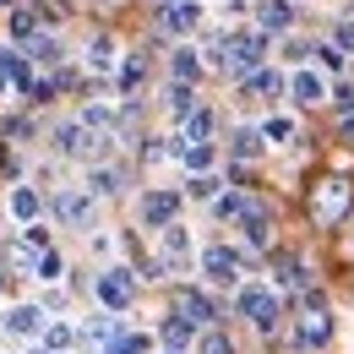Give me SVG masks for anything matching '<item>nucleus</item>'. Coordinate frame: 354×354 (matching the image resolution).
Instances as JSON below:
<instances>
[{
  "instance_id": "f257e3e1",
  "label": "nucleus",
  "mask_w": 354,
  "mask_h": 354,
  "mask_svg": "<svg viewBox=\"0 0 354 354\" xmlns=\"http://www.w3.org/2000/svg\"><path fill=\"white\" fill-rule=\"evenodd\" d=\"M240 316H245L251 327L272 333V327H278V295L262 289V283H245V289H240Z\"/></svg>"
},
{
  "instance_id": "f03ea898",
  "label": "nucleus",
  "mask_w": 354,
  "mask_h": 354,
  "mask_svg": "<svg viewBox=\"0 0 354 354\" xmlns=\"http://www.w3.org/2000/svg\"><path fill=\"white\" fill-rule=\"evenodd\" d=\"M344 207H349V180H316V191H310V213L322 223L344 218Z\"/></svg>"
},
{
  "instance_id": "2eb2a0df",
  "label": "nucleus",
  "mask_w": 354,
  "mask_h": 354,
  "mask_svg": "<svg viewBox=\"0 0 354 354\" xmlns=\"http://www.w3.org/2000/svg\"><path fill=\"white\" fill-rule=\"evenodd\" d=\"M191 333H196V327H191L185 316H175V322H164V344H169V349H185V344H191Z\"/></svg>"
},
{
  "instance_id": "7ed1b4c3",
  "label": "nucleus",
  "mask_w": 354,
  "mask_h": 354,
  "mask_svg": "<svg viewBox=\"0 0 354 354\" xmlns=\"http://www.w3.org/2000/svg\"><path fill=\"white\" fill-rule=\"evenodd\" d=\"M131 295H136V278L126 272V267L98 272V300H104L109 310H126V306H131Z\"/></svg>"
},
{
  "instance_id": "f8f14e48",
  "label": "nucleus",
  "mask_w": 354,
  "mask_h": 354,
  "mask_svg": "<svg viewBox=\"0 0 354 354\" xmlns=\"http://www.w3.org/2000/svg\"><path fill=\"white\" fill-rule=\"evenodd\" d=\"M267 240H272V223H267V213L257 207V213H245V245H257L262 251Z\"/></svg>"
},
{
  "instance_id": "bb28decb",
  "label": "nucleus",
  "mask_w": 354,
  "mask_h": 354,
  "mask_svg": "<svg viewBox=\"0 0 354 354\" xmlns=\"http://www.w3.org/2000/svg\"><path fill=\"white\" fill-rule=\"evenodd\" d=\"M60 257H55V251H44V257H39V278H44V283H55V278H60Z\"/></svg>"
},
{
  "instance_id": "f704fd0d",
  "label": "nucleus",
  "mask_w": 354,
  "mask_h": 354,
  "mask_svg": "<svg viewBox=\"0 0 354 354\" xmlns=\"http://www.w3.org/2000/svg\"><path fill=\"white\" fill-rule=\"evenodd\" d=\"M0 295H6V272H0Z\"/></svg>"
},
{
  "instance_id": "9d476101",
  "label": "nucleus",
  "mask_w": 354,
  "mask_h": 354,
  "mask_svg": "<svg viewBox=\"0 0 354 354\" xmlns=\"http://www.w3.org/2000/svg\"><path fill=\"white\" fill-rule=\"evenodd\" d=\"M180 316H185L191 327H207V322H213V300L196 295V289H185V295H180Z\"/></svg>"
},
{
  "instance_id": "ddd939ff",
  "label": "nucleus",
  "mask_w": 354,
  "mask_h": 354,
  "mask_svg": "<svg viewBox=\"0 0 354 354\" xmlns=\"http://www.w3.org/2000/svg\"><path fill=\"white\" fill-rule=\"evenodd\" d=\"M11 213H17V218H39V191H28V185H17V191H11Z\"/></svg>"
},
{
  "instance_id": "0eeeda50",
  "label": "nucleus",
  "mask_w": 354,
  "mask_h": 354,
  "mask_svg": "<svg viewBox=\"0 0 354 354\" xmlns=\"http://www.w3.org/2000/svg\"><path fill=\"white\" fill-rule=\"evenodd\" d=\"M6 333H17V338H33V333H44V310L39 306H17L6 316Z\"/></svg>"
},
{
  "instance_id": "20e7f679",
  "label": "nucleus",
  "mask_w": 354,
  "mask_h": 354,
  "mask_svg": "<svg viewBox=\"0 0 354 354\" xmlns=\"http://www.w3.org/2000/svg\"><path fill=\"white\" fill-rule=\"evenodd\" d=\"M202 272L213 283H240V251L234 245H207L202 251Z\"/></svg>"
},
{
  "instance_id": "a878e982",
  "label": "nucleus",
  "mask_w": 354,
  "mask_h": 354,
  "mask_svg": "<svg viewBox=\"0 0 354 354\" xmlns=\"http://www.w3.org/2000/svg\"><path fill=\"white\" fill-rule=\"evenodd\" d=\"M185 164H191V169H207V164H213V147H207V142H191V147H185Z\"/></svg>"
},
{
  "instance_id": "9b49d317",
  "label": "nucleus",
  "mask_w": 354,
  "mask_h": 354,
  "mask_svg": "<svg viewBox=\"0 0 354 354\" xmlns=\"http://www.w3.org/2000/svg\"><path fill=\"white\" fill-rule=\"evenodd\" d=\"M327 338H333V316L310 310V316H306V327H300V344H306V349H316V344H327Z\"/></svg>"
},
{
  "instance_id": "393cba45",
  "label": "nucleus",
  "mask_w": 354,
  "mask_h": 354,
  "mask_svg": "<svg viewBox=\"0 0 354 354\" xmlns=\"http://www.w3.org/2000/svg\"><path fill=\"white\" fill-rule=\"evenodd\" d=\"M196 71H202V60H196L191 49H180V55H175V77H180V82H191Z\"/></svg>"
},
{
  "instance_id": "423d86ee",
  "label": "nucleus",
  "mask_w": 354,
  "mask_h": 354,
  "mask_svg": "<svg viewBox=\"0 0 354 354\" xmlns=\"http://www.w3.org/2000/svg\"><path fill=\"white\" fill-rule=\"evenodd\" d=\"M55 213H60L66 223H77V229H82V223L93 218V191H66V196L55 202Z\"/></svg>"
},
{
  "instance_id": "dca6fc26",
  "label": "nucleus",
  "mask_w": 354,
  "mask_h": 354,
  "mask_svg": "<svg viewBox=\"0 0 354 354\" xmlns=\"http://www.w3.org/2000/svg\"><path fill=\"white\" fill-rule=\"evenodd\" d=\"M262 142H295V120H289V115H272L262 126Z\"/></svg>"
},
{
  "instance_id": "c9c22d12",
  "label": "nucleus",
  "mask_w": 354,
  "mask_h": 354,
  "mask_svg": "<svg viewBox=\"0 0 354 354\" xmlns=\"http://www.w3.org/2000/svg\"><path fill=\"white\" fill-rule=\"evenodd\" d=\"M169 354H185V349H169Z\"/></svg>"
},
{
  "instance_id": "a211bd4d",
  "label": "nucleus",
  "mask_w": 354,
  "mask_h": 354,
  "mask_svg": "<svg viewBox=\"0 0 354 354\" xmlns=\"http://www.w3.org/2000/svg\"><path fill=\"white\" fill-rule=\"evenodd\" d=\"M11 39H39V17L33 11H11Z\"/></svg>"
},
{
  "instance_id": "6ab92c4d",
  "label": "nucleus",
  "mask_w": 354,
  "mask_h": 354,
  "mask_svg": "<svg viewBox=\"0 0 354 354\" xmlns=\"http://www.w3.org/2000/svg\"><path fill=\"white\" fill-rule=\"evenodd\" d=\"M289 17H295V6H289V0H272L262 11V28H289Z\"/></svg>"
},
{
  "instance_id": "412c9836",
  "label": "nucleus",
  "mask_w": 354,
  "mask_h": 354,
  "mask_svg": "<svg viewBox=\"0 0 354 354\" xmlns=\"http://www.w3.org/2000/svg\"><path fill=\"white\" fill-rule=\"evenodd\" d=\"M262 153V131H234V158H257Z\"/></svg>"
},
{
  "instance_id": "4468645a",
  "label": "nucleus",
  "mask_w": 354,
  "mask_h": 354,
  "mask_svg": "<svg viewBox=\"0 0 354 354\" xmlns=\"http://www.w3.org/2000/svg\"><path fill=\"white\" fill-rule=\"evenodd\" d=\"M322 77H316V71H300V77H295V98H300V104H322Z\"/></svg>"
},
{
  "instance_id": "1a4fd4ad",
  "label": "nucleus",
  "mask_w": 354,
  "mask_h": 354,
  "mask_svg": "<svg viewBox=\"0 0 354 354\" xmlns=\"http://www.w3.org/2000/svg\"><path fill=\"white\" fill-rule=\"evenodd\" d=\"M158 251H164V262H169V267H180L185 257H191V234H185L180 223H169V229H164V240H158Z\"/></svg>"
},
{
  "instance_id": "2f4dec72",
  "label": "nucleus",
  "mask_w": 354,
  "mask_h": 354,
  "mask_svg": "<svg viewBox=\"0 0 354 354\" xmlns=\"http://www.w3.org/2000/svg\"><path fill=\"white\" fill-rule=\"evenodd\" d=\"M33 55H39V60H55V55H60V44H55V39H33Z\"/></svg>"
},
{
  "instance_id": "6e6552de",
  "label": "nucleus",
  "mask_w": 354,
  "mask_h": 354,
  "mask_svg": "<svg viewBox=\"0 0 354 354\" xmlns=\"http://www.w3.org/2000/svg\"><path fill=\"white\" fill-rule=\"evenodd\" d=\"M196 22H202V6H196V0H175V6L164 11V28H169V33H191Z\"/></svg>"
},
{
  "instance_id": "5701e85b",
  "label": "nucleus",
  "mask_w": 354,
  "mask_h": 354,
  "mask_svg": "<svg viewBox=\"0 0 354 354\" xmlns=\"http://www.w3.org/2000/svg\"><path fill=\"white\" fill-rule=\"evenodd\" d=\"M115 185H120V175H115V169H93V175H88V191H93V196H109Z\"/></svg>"
},
{
  "instance_id": "473e14b6",
  "label": "nucleus",
  "mask_w": 354,
  "mask_h": 354,
  "mask_svg": "<svg viewBox=\"0 0 354 354\" xmlns=\"http://www.w3.org/2000/svg\"><path fill=\"white\" fill-rule=\"evenodd\" d=\"M202 354H229V344L223 338H202Z\"/></svg>"
},
{
  "instance_id": "f3484780",
  "label": "nucleus",
  "mask_w": 354,
  "mask_h": 354,
  "mask_svg": "<svg viewBox=\"0 0 354 354\" xmlns=\"http://www.w3.org/2000/svg\"><path fill=\"white\" fill-rule=\"evenodd\" d=\"M88 66H93V71H109V66H115V44H109V39H93Z\"/></svg>"
},
{
  "instance_id": "cd10ccee",
  "label": "nucleus",
  "mask_w": 354,
  "mask_h": 354,
  "mask_svg": "<svg viewBox=\"0 0 354 354\" xmlns=\"http://www.w3.org/2000/svg\"><path fill=\"white\" fill-rule=\"evenodd\" d=\"M109 354H147V338H136V333H131V338H120Z\"/></svg>"
},
{
  "instance_id": "aec40b11",
  "label": "nucleus",
  "mask_w": 354,
  "mask_h": 354,
  "mask_svg": "<svg viewBox=\"0 0 354 354\" xmlns=\"http://www.w3.org/2000/svg\"><path fill=\"white\" fill-rule=\"evenodd\" d=\"M207 131H213V115H207V109H196V115H185V142H202Z\"/></svg>"
},
{
  "instance_id": "b1692460",
  "label": "nucleus",
  "mask_w": 354,
  "mask_h": 354,
  "mask_svg": "<svg viewBox=\"0 0 354 354\" xmlns=\"http://www.w3.org/2000/svg\"><path fill=\"white\" fill-rule=\"evenodd\" d=\"M191 104H196V98H191V82H175V88H169V109H175V115H196Z\"/></svg>"
},
{
  "instance_id": "4be33fe9",
  "label": "nucleus",
  "mask_w": 354,
  "mask_h": 354,
  "mask_svg": "<svg viewBox=\"0 0 354 354\" xmlns=\"http://www.w3.org/2000/svg\"><path fill=\"white\" fill-rule=\"evenodd\" d=\"M218 185H223L218 175H196V180H191V185H185V191H191L196 202H213V196H218Z\"/></svg>"
},
{
  "instance_id": "72a5a7b5",
  "label": "nucleus",
  "mask_w": 354,
  "mask_h": 354,
  "mask_svg": "<svg viewBox=\"0 0 354 354\" xmlns=\"http://www.w3.org/2000/svg\"><path fill=\"white\" fill-rule=\"evenodd\" d=\"M338 44H344V49H354V28H338Z\"/></svg>"
},
{
  "instance_id": "c85d7f7f",
  "label": "nucleus",
  "mask_w": 354,
  "mask_h": 354,
  "mask_svg": "<svg viewBox=\"0 0 354 354\" xmlns=\"http://www.w3.org/2000/svg\"><path fill=\"white\" fill-rule=\"evenodd\" d=\"M136 82H142V60H126V71H120V88L131 93Z\"/></svg>"
},
{
  "instance_id": "7c9ffc66",
  "label": "nucleus",
  "mask_w": 354,
  "mask_h": 354,
  "mask_svg": "<svg viewBox=\"0 0 354 354\" xmlns=\"http://www.w3.org/2000/svg\"><path fill=\"white\" fill-rule=\"evenodd\" d=\"M316 60H322L327 71H344V55H338V49H316Z\"/></svg>"
},
{
  "instance_id": "39448f33",
  "label": "nucleus",
  "mask_w": 354,
  "mask_h": 354,
  "mask_svg": "<svg viewBox=\"0 0 354 354\" xmlns=\"http://www.w3.org/2000/svg\"><path fill=\"white\" fill-rule=\"evenodd\" d=\"M175 207H180L175 191H147V196H142V223H147V229H169V223H175Z\"/></svg>"
},
{
  "instance_id": "c756f323",
  "label": "nucleus",
  "mask_w": 354,
  "mask_h": 354,
  "mask_svg": "<svg viewBox=\"0 0 354 354\" xmlns=\"http://www.w3.org/2000/svg\"><path fill=\"white\" fill-rule=\"evenodd\" d=\"M44 344H49V349H66V344H71V327H49Z\"/></svg>"
}]
</instances>
